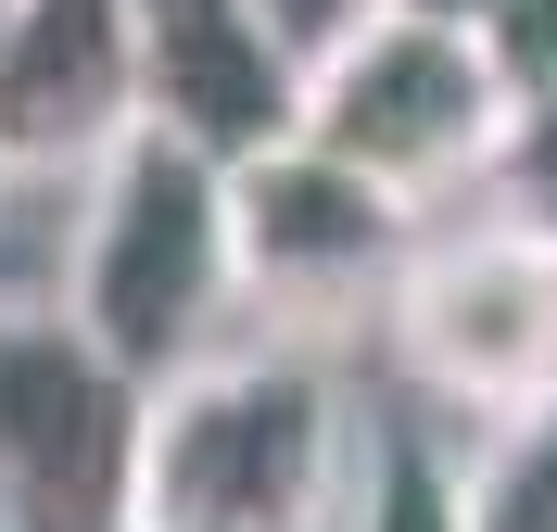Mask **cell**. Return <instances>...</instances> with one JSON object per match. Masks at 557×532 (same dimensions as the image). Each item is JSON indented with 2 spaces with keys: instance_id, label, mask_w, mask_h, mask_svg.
I'll list each match as a JSON object with an SVG mask.
<instances>
[{
  "instance_id": "cell-15",
  "label": "cell",
  "mask_w": 557,
  "mask_h": 532,
  "mask_svg": "<svg viewBox=\"0 0 557 532\" xmlns=\"http://www.w3.org/2000/svg\"><path fill=\"white\" fill-rule=\"evenodd\" d=\"M0 13H13V0H0Z\"/></svg>"
},
{
  "instance_id": "cell-7",
  "label": "cell",
  "mask_w": 557,
  "mask_h": 532,
  "mask_svg": "<svg viewBox=\"0 0 557 532\" xmlns=\"http://www.w3.org/2000/svg\"><path fill=\"white\" fill-rule=\"evenodd\" d=\"M127 26H139V127H165L215 165L292 140L305 51L267 0H127Z\"/></svg>"
},
{
  "instance_id": "cell-5",
  "label": "cell",
  "mask_w": 557,
  "mask_h": 532,
  "mask_svg": "<svg viewBox=\"0 0 557 532\" xmlns=\"http://www.w3.org/2000/svg\"><path fill=\"white\" fill-rule=\"evenodd\" d=\"M381 343L431 406L482 431L532 393H557V253L494 228V215H431L406 253V280L381 292Z\"/></svg>"
},
{
  "instance_id": "cell-6",
  "label": "cell",
  "mask_w": 557,
  "mask_h": 532,
  "mask_svg": "<svg viewBox=\"0 0 557 532\" xmlns=\"http://www.w3.org/2000/svg\"><path fill=\"white\" fill-rule=\"evenodd\" d=\"M139 381L51 305H0V532H127Z\"/></svg>"
},
{
  "instance_id": "cell-14",
  "label": "cell",
  "mask_w": 557,
  "mask_h": 532,
  "mask_svg": "<svg viewBox=\"0 0 557 532\" xmlns=\"http://www.w3.org/2000/svg\"><path fill=\"white\" fill-rule=\"evenodd\" d=\"M406 13H444V26H482L494 0H406Z\"/></svg>"
},
{
  "instance_id": "cell-2",
  "label": "cell",
  "mask_w": 557,
  "mask_h": 532,
  "mask_svg": "<svg viewBox=\"0 0 557 532\" xmlns=\"http://www.w3.org/2000/svg\"><path fill=\"white\" fill-rule=\"evenodd\" d=\"M51 318L127 368L139 393L177 381L190 355L242 343V267H228V165L165 127H127L76 165L64 267H51Z\"/></svg>"
},
{
  "instance_id": "cell-11",
  "label": "cell",
  "mask_w": 557,
  "mask_h": 532,
  "mask_svg": "<svg viewBox=\"0 0 557 532\" xmlns=\"http://www.w3.org/2000/svg\"><path fill=\"white\" fill-rule=\"evenodd\" d=\"M469 203H482L494 228H520V242L557 253V89H545V102H507L482 177H469Z\"/></svg>"
},
{
  "instance_id": "cell-1",
  "label": "cell",
  "mask_w": 557,
  "mask_h": 532,
  "mask_svg": "<svg viewBox=\"0 0 557 532\" xmlns=\"http://www.w3.org/2000/svg\"><path fill=\"white\" fill-rule=\"evenodd\" d=\"M355 393L330 343H242L190 355L139 393L127 532H330L355 495Z\"/></svg>"
},
{
  "instance_id": "cell-10",
  "label": "cell",
  "mask_w": 557,
  "mask_h": 532,
  "mask_svg": "<svg viewBox=\"0 0 557 532\" xmlns=\"http://www.w3.org/2000/svg\"><path fill=\"white\" fill-rule=\"evenodd\" d=\"M330 532H456V457L418 431H368L355 444V495Z\"/></svg>"
},
{
  "instance_id": "cell-9",
  "label": "cell",
  "mask_w": 557,
  "mask_h": 532,
  "mask_svg": "<svg viewBox=\"0 0 557 532\" xmlns=\"http://www.w3.org/2000/svg\"><path fill=\"white\" fill-rule=\"evenodd\" d=\"M456 532H557V393L507 406L456 457Z\"/></svg>"
},
{
  "instance_id": "cell-4",
  "label": "cell",
  "mask_w": 557,
  "mask_h": 532,
  "mask_svg": "<svg viewBox=\"0 0 557 532\" xmlns=\"http://www.w3.org/2000/svg\"><path fill=\"white\" fill-rule=\"evenodd\" d=\"M431 215L393 203L381 177L330 165L317 140H267L228 165V267H242V330L267 343H330V330L381 318Z\"/></svg>"
},
{
  "instance_id": "cell-3",
  "label": "cell",
  "mask_w": 557,
  "mask_h": 532,
  "mask_svg": "<svg viewBox=\"0 0 557 532\" xmlns=\"http://www.w3.org/2000/svg\"><path fill=\"white\" fill-rule=\"evenodd\" d=\"M494 127H507V89H494L482 38L444 26V13L355 0L330 38H305L292 140H317L330 165H355V177H381L393 203H418V215L469 203Z\"/></svg>"
},
{
  "instance_id": "cell-12",
  "label": "cell",
  "mask_w": 557,
  "mask_h": 532,
  "mask_svg": "<svg viewBox=\"0 0 557 532\" xmlns=\"http://www.w3.org/2000/svg\"><path fill=\"white\" fill-rule=\"evenodd\" d=\"M469 38H482V64H494L507 102H545L557 89V0H494Z\"/></svg>"
},
{
  "instance_id": "cell-8",
  "label": "cell",
  "mask_w": 557,
  "mask_h": 532,
  "mask_svg": "<svg viewBox=\"0 0 557 532\" xmlns=\"http://www.w3.org/2000/svg\"><path fill=\"white\" fill-rule=\"evenodd\" d=\"M139 127V26L127 0H13L0 13V165L76 177Z\"/></svg>"
},
{
  "instance_id": "cell-13",
  "label": "cell",
  "mask_w": 557,
  "mask_h": 532,
  "mask_svg": "<svg viewBox=\"0 0 557 532\" xmlns=\"http://www.w3.org/2000/svg\"><path fill=\"white\" fill-rule=\"evenodd\" d=\"M267 13H278V26H292V51H305V38H330V26H343L355 0H267Z\"/></svg>"
}]
</instances>
